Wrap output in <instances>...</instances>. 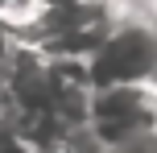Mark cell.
Wrapping results in <instances>:
<instances>
[{
  "instance_id": "obj_1",
  "label": "cell",
  "mask_w": 157,
  "mask_h": 153,
  "mask_svg": "<svg viewBox=\"0 0 157 153\" xmlns=\"http://www.w3.org/2000/svg\"><path fill=\"white\" fill-rule=\"evenodd\" d=\"M83 66H87L91 87L157 83V17H153V8L145 4V8H132V13H116Z\"/></svg>"
},
{
  "instance_id": "obj_2",
  "label": "cell",
  "mask_w": 157,
  "mask_h": 153,
  "mask_svg": "<svg viewBox=\"0 0 157 153\" xmlns=\"http://www.w3.org/2000/svg\"><path fill=\"white\" fill-rule=\"evenodd\" d=\"M87 132L103 149L157 132V83L91 87V99H87Z\"/></svg>"
},
{
  "instance_id": "obj_3",
  "label": "cell",
  "mask_w": 157,
  "mask_h": 153,
  "mask_svg": "<svg viewBox=\"0 0 157 153\" xmlns=\"http://www.w3.org/2000/svg\"><path fill=\"white\" fill-rule=\"evenodd\" d=\"M21 33L13 29V25H4L0 21V83L8 79V71H13V62H17V54H21Z\"/></svg>"
},
{
  "instance_id": "obj_4",
  "label": "cell",
  "mask_w": 157,
  "mask_h": 153,
  "mask_svg": "<svg viewBox=\"0 0 157 153\" xmlns=\"http://www.w3.org/2000/svg\"><path fill=\"white\" fill-rule=\"evenodd\" d=\"M37 8H41V0H0V21L13 25V29H21Z\"/></svg>"
},
{
  "instance_id": "obj_5",
  "label": "cell",
  "mask_w": 157,
  "mask_h": 153,
  "mask_svg": "<svg viewBox=\"0 0 157 153\" xmlns=\"http://www.w3.org/2000/svg\"><path fill=\"white\" fill-rule=\"evenodd\" d=\"M103 153H157V132L136 137V141H120V145H108Z\"/></svg>"
},
{
  "instance_id": "obj_6",
  "label": "cell",
  "mask_w": 157,
  "mask_h": 153,
  "mask_svg": "<svg viewBox=\"0 0 157 153\" xmlns=\"http://www.w3.org/2000/svg\"><path fill=\"white\" fill-rule=\"evenodd\" d=\"M149 8H153V17H157V4H153V0H149Z\"/></svg>"
},
{
  "instance_id": "obj_7",
  "label": "cell",
  "mask_w": 157,
  "mask_h": 153,
  "mask_svg": "<svg viewBox=\"0 0 157 153\" xmlns=\"http://www.w3.org/2000/svg\"><path fill=\"white\" fill-rule=\"evenodd\" d=\"M153 4H157V0H153Z\"/></svg>"
}]
</instances>
